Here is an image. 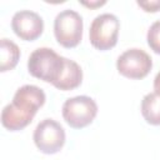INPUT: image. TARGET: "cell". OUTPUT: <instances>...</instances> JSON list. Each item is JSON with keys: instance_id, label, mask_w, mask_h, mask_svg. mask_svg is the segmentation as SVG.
I'll return each instance as SVG.
<instances>
[{"instance_id": "6da1fadb", "label": "cell", "mask_w": 160, "mask_h": 160, "mask_svg": "<svg viewBox=\"0 0 160 160\" xmlns=\"http://www.w3.org/2000/svg\"><path fill=\"white\" fill-rule=\"evenodd\" d=\"M65 64V58L56 54L50 48H38L34 50L28 60V70L29 72L40 80L54 84Z\"/></svg>"}, {"instance_id": "7a4b0ae2", "label": "cell", "mask_w": 160, "mask_h": 160, "mask_svg": "<svg viewBox=\"0 0 160 160\" xmlns=\"http://www.w3.org/2000/svg\"><path fill=\"white\" fill-rule=\"evenodd\" d=\"M120 22L119 19L110 12H104L91 21L89 39L94 48L99 50H109L118 42Z\"/></svg>"}, {"instance_id": "3957f363", "label": "cell", "mask_w": 160, "mask_h": 160, "mask_svg": "<svg viewBox=\"0 0 160 160\" xmlns=\"http://www.w3.org/2000/svg\"><path fill=\"white\" fill-rule=\"evenodd\" d=\"M54 34L64 48H75L82 38V18L71 9L60 11L54 20Z\"/></svg>"}, {"instance_id": "277c9868", "label": "cell", "mask_w": 160, "mask_h": 160, "mask_svg": "<svg viewBox=\"0 0 160 160\" xmlns=\"http://www.w3.org/2000/svg\"><path fill=\"white\" fill-rule=\"evenodd\" d=\"M98 114V105L94 99L79 95L65 100L62 104V118L74 129H81L92 122Z\"/></svg>"}, {"instance_id": "5b68a950", "label": "cell", "mask_w": 160, "mask_h": 160, "mask_svg": "<svg viewBox=\"0 0 160 160\" xmlns=\"http://www.w3.org/2000/svg\"><path fill=\"white\" fill-rule=\"evenodd\" d=\"M34 142L44 154H55L65 144V130L54 119H44L34 130Z\"/></svg>"}, {"instance_id": "8992f818", "label": "cell", "mask_w": 160, "mask_h": 160, "mask_svg": "<svg viewBox=\"0 0 160 160\" xmlns=\"http://www.w3.org/2000/svg\"><path fill=\"white\" fill-rule=\"evenodd\" d=\"M152 68L150 55L142 49L132 48L125 50L116 60L118 71L129 79H142Z\"/></svg>"}, {"instance_id": "52a82bcc", "label": "cell", "mask_w": 160, "mask_h": 160, "mask_svg": "<svg viewBox=\"0 0 160 160\" xmlns=\"http://www.w3.org/2000/svg\"><path fill=\"white\" fill-rule=\"evenodd\" d=\"M11 28L20 39L31 41L42 34L44 21L42 18L35 11L20 10L14 14L11 19Z\"/></svg>"}, {"instance_id": "ba28073f", "label": "cell", "mask_w": 160, "mask_h": 160, "mask_svg": "<svg viewBox=\"0 0 160 160\" xmlns=\"http://www.w3.org/2000/svg\"><path fill=\"white\" fill-rule=\"evenodd\" d=\"M35 114V110L11 101L1 111V124L10 131L21 130L32 121Z\"/></svg>"}, {"instance_id": "9c48e42d", "label": "cell", "mask_w": 160, "mask_h": 160, "mask_svg": "<svg viewBox=\"0 0 160 160\" xmlns=\"http://www.w3.org/2000/svg\"><path fill=\"white\" fill-rule=\"evenodd\" d=\"M81 81H82V70L79 66V64L75 62L74 60L65 58L64 69L59 79L52 85L59 90L68 91V90H72L78 88L81 84Z\"/></svg>"}, {"instance_id": "30bf717a", "label": "cell", "mask_w": 160, "mask_h": 160, "mask_svg": "<svg viewBox=\"0 0 160 160\" xmlns=\"http://www.w3.org/2000/svg\"><path fill=\"white\" fill-rule=\"evenodd\" d=\"M45 100H46L45 92L42 91V89H40L36 85H22L16 90L12 98L14 102L25 105L35 111H38V109L44 105Z\"/></svg>"}, {"instance_id": "8fae6325", "label": "cell", "mask_w": 160, "mask_h": 160, "mask_svg": "<svg viewBox=\"0 0 160 160\" xmlns=\"http://www.w3.org/2000/svg\"><path fill=\"white\" fill-rule=\"evenodd\" d=\"M20 59V49L19 46L6 39L2 38L0 40V71H8L16 66L18 61Z\"/></svg>"}, {"instance_id": "7c38bea8", "label": "cell", "mask_w": 160, "mask_h": 160, "mask_svg": "<svg viewBox=\"0 0 160 160\" xmlns=\"http://www.w3.org/2000/svg\"><path fill=\"white\" fill-rule=\"evenodd\" d=\"M141 114L146 122L160 125V95L156 92L146 94L141 100Z\"/></svg>"}, {"instance_id": "4fadbf2b", "label": "cell", "mask_w": 160, "mask_h": 160, "mask_svg": "<svg viewBox=\"0 0 160 160\" xmlns=\"http://www.w3.org/2000/svg\"><path fill=\"white\" fill-rule=\"evenodd\" d=\"M146 40L150 49L154 52L160 54V20H156L150 25L146 34Z\"/></svg>"}, {"instance_id": "5bb4252c", "label": "cell", "mask_w": 160, "mask_h": 160, "mask_svg": "<svg viewBox=\"0 0 160 160\" xmlns=\"http://www.w3.org/2000/svg\"><path fill=\"white\" fill-rule=\"evenodd\" d=\"M136 4L148 12H155L160 10V0H145V1L138 0Z\"/></svg>"}, {"instance_id": "9a60e30c", "label": "cell", "mask_w": 160, "mask_h": 160, "mask_svg": "<svg viewBox=\"0 0 160 160\" xmlns=\"http://www.w3.org/2000/svg\"><path fill=\"white\" fill-rule=\"evenodd\" d=\"M106 1L105 0H102V1H81V4L82 5H85V6H89V8H96V6H101V5H104Z\"/></svg>"}, {"instance_id": "2e32d148", "label": "cell", "mask_w": 160, "mask_h": 160, "mask_svg": "<svg viewBox=\"0 0 160 160\" xmlns=\"http://www.w3.org/2000/svg\"><path fill=\"white\" fill-rule=\"evenodd\" d=\"M154 90H155L154 92L160 95V71L156 74V76L154 79Z\"/></svg>"}]
</instances>
